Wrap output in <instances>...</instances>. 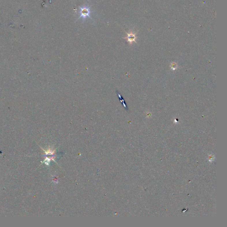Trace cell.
Returning <instances> with one entry per match:
<instances>
[{
    "mask_svg": "<svg viewBox=\"0 0 227 227\" xmlns=\"http://www.w3.org/2000/svg\"><path fill=\"white\" fill-rule=\"evenodd\" d=\"M80 9V16L79 17V18L82 17V19L85 20L86 19L87 17H88L90 18H91L90 16V14L91 12L90 11V8H88L87 6H83L82 7H79Z\"/></svg>",
    "mask_w": 227,
    "mask_h": 227,
    "instance_id": "obj_1",
    "label": "cell"
},
{
    "mask_svg": "<svg viewBox=\"0 0 227 227\" xmlns=\"http://www.w3.org/2000/svg\"><path fill=\"white\" fill-rule=\"evenodd\" d=\"M127 36L123 38L127 40L130 44H132L134 42H136V39L137 38L136 37V33H134L132 31H130L129 33H127Z\"/></svg>",
    "mask_w": 227,
    "mask_h": 227,
    "instance_id": "obj_2",
    "label": "cell"
},
{
    "mask_svg": "<svg viewBox=\"0 0 227 227\" xmlns=\"http://www.w3.org/2000/svg\"><path fill=\"white\" fill-rule=\"evenodd\" d=\"M177 65L176 63H173L171 64V67L172 69H173V70H175V69L177 68Z\"/></svg>",
    "mask_w": 227,
    "mask_h": 227,
    "instance_id": "obj_3",
    "label": "cell"
}]
</instances>
